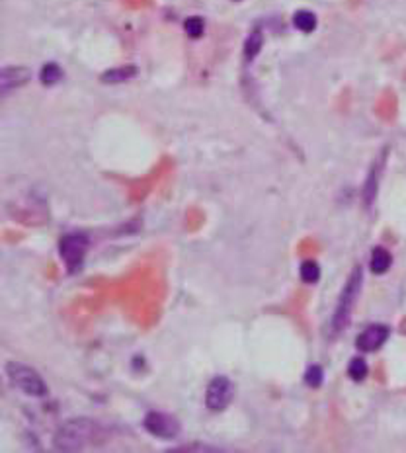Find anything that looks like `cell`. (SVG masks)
Segmentation results:
<instances>
[{"instance_id": "obj_8", "label": "cell", "mask_w": 406, "mask_h": 453, "mask_svg": "<svg viewBox=\"0 0 406 453\" xmlns=\"http://www.w3.org/2000/svg\"><path fill=\"white\" fill-rule=\"evenodd\" d=\"M30 68L26 67H4L2 68V76H0V84H2V94H8L14 88H20L26 82L30 81Z\"/></svg>"}, {"instance_id": "obj_7", "label": "cell", "mask_w": 406, "mask_h": 453, "mask_svg": "<svg viewBox=\"0 0 406 453\" xmlns=\"http://www.w3.org/2000/svg\"><path fill=\"white\" fill-rule=\"evenodd\" d=\"M391 335V328L385 327V325H371L363 330L362 335L357 336L355 340V348L363 352V354H370V352H375L383 346L387 338Z\"/></svg>"}, {"instance_id": "obj_11", "label": "cell", "mask_w": 406, "mask_h": 453, "mask_svg": "<svg viewBox=\"0 0 406 453\" xmlns=\"http://www.w3.org/2000/svg\"><path fill=\"white\" fill-rule=\"evenodd\" d=\"M379 170H381V161L379 163L373 164V168H371L370 176H367V182H365V186H363V200H365V205L370 208L373 200L377 198V188H379Z\"/></svg>"}, {"instance_id": "obj_3", "label": "cell", "mask_w": 406, "mask_h": 453, "mask_svg": "<svg viewBox=\"0 0 406 453\" xmlns=\"http://www.w3.org/2000/svg\"><path fill=\"white\" fill-rule=\"evenodd\" d=\"M6 375L20 391L30 395V397H45L47 395V385H45L44 377L36 370H31L30 365L10 362V364H6Z\"/></svg>"}, {"instance_id": "obj_6", "label": "cell", "mask_w": 406, "mask_h": 453, "mask_svg": "<svg viewBox=\"0 0 406 453\" xmlns=\"http://www.w3.org/2000/svg\"><path fill=\"white\" fill-rule=\"evenodd\" d=\"M143 426L148 434H153L161 439H174L182 430V426L174 416L166 414V412H156V410L145 416Z\"/></svg>"}, {"instance_id": "obj_13", "label": "cell", "mask_w": 406, "mask_h": 453, "mask_svg": "<svg viewBox=\"0 0 406 453\" xmlns=\"http://www.w3.org/2000/svg\"><path fill=\"white\" fill-rule=\"evenodd\" d=\"M63 78V68L57 65V63H47L41 67V73H39V81L45 86H53Z\"/></svg>"}, {"instance_id": "obj_18", "label": "cell", "mask_w": 406, "mask_h": 453, "mask_svg": "<svg viewBox=\"0 0 406 453\" xmlns=\"http://www.w3.org/2000/svg\"><path fill=\"white\" fill-rule=\"evenodd\" d=\"M305 381H307V385L310 387H320L323 385V381H325V372H323V367L320 365H310L307 373H305Z\"/></svg>"}, {"instance_id": "obj_15", "label": "cell", "mask_w": 406, "mask_h": 453, "mask_svg": "<svg viewBox=\"0 0 406 453\" xmlns=\"http://www.w3.org/2000/svg\"><path fill=\"white\" fill-rule=\"evenodd\" d=\"M347 375L352 377L355 383H362L363 379L367 377V362L363 357H354L350 365H347Z\"/></svg>"}, {"instance_id": "obj_16", "label": "cell", "mask_w": 406, "mask_h": 453, "mask_svg": "<svg viewBox=\"0 0 406 453\" xmlns=\"http://www.w3.org/2000/svg\"><path fill=\"white\" fill-rule=\"evenodd\" d=\"M301 280L305 283H317L320 280V266L315 260H307L301 264Z\"/></svg>"}, {"instance_id": "obj_1", "label": "cell", "mask_w": 406, "mask_h": 453, "mask_svg": "<svg viewBox=\"0 0 406 453\" xmlns=\"http://www.w3.org/2000/svg\"><path fill=\"white\" fill-rule=\"evenodd\" d=\"M96 434V424L88 418H74L61 426L55 438L53 446L59 452H81L88 446L90 439Z\"/></svg>"}, {"instance_id": "obj_5", "label": "cell", "mask_w": 406, "mask_h": 453, "mask_svg": "<svg viewBox=\"0 0 406 453\" xmlns=\"http://www.w3.org/2000/svg\"><path fill=\"white\" fill-rule=\"evenodd\" d=\"M233 397H235V385H233V381L219 375V377H215L213 381L209 383V387H207V409L213 410V412H221V410H225L229 407L230 401H233Z\"/></svg>"}, {"instance_id": "obj_12", "label": "cell", "mask_w": 406, "mask_h": 453, "mask_svg": "<svg viewBox=\"0 0 406 453\" xmlns=\"http://www.w3.org/2000/svg\"><path fill=\"white\" fill-rule=\"evenodd\" d=\"M293 26H295L299 31H305V34H310V31L317 28V16L309 12V10H299L293 16Z\"/></svg>"}, {"instance_id": "obj_10", "label": "cell", "mask_w": 406, "mask_h": 453, "mask_svg": "<svg viewBox=\"0 0 406 453\" xmlns=\"http://www.w3.org/2000/svg\"><path fill=\"white\" fill-rule=\"evenodd\" d=\"M135 75H137V67H133V65L110 68V71H106L102 75V82H106V84H119V82L131 81Z\"/></svg>"}, {"instance_id": "obj_14", "label": "cell", "mask_w": 406, "mask_h": 453, "mask_svg": "<svg viewBox=\"0 0 406 453\" xmlns=\"http://www.w3.org/2000/svg\"><path fill=\"white\" fill-rule=\"evenodd\" d=\"M262 45H264L262 34H260V31H252L250 36H248V39H246V44H244V57L248 61L254 59L260 53V49H262Z\"/></svg>"}, {"instance_id": "obj_2", "label": "cell", "mask_w": 406, "mask_h": 453, "mask_svg": "<svg viewBox=\"0 0 406 453\" xmlns=\"http://www.w3.org/2000/svg\"><path fill=\"white\" fill-rule=\"evenodd\" d=\"M363 285V272L362 268H354V272L347 278L346 285L342 290V295L338 299V307H336V312L333 317V328L334 332H340L347 327L350 322V317H352V311H354V305L360 297V291H362Z\"/></svg>"}, {"instance_id": "obj_17", "label": "cell", "mask_w": 406, "mask_h": 453, "mask_svg": "<svg viewBox=\"0 0 406 453\" xmlns=\"http://www.w3.org/2000/svg\"><path fill=\"white\" fill-rule=\"evenodd\" d=\"M184 30L186 34L190 36V38L198 39L203 36V30H205V22L201 20L200 16H192V18H188L184 22Z\"/></svg>"}, {"instance_id": "obj_9", "label": "cell", "mask_w": 406, "mask_h": 453, "mask_svg": "<svg viewBox=\"0 0 406 453\" xmlns=\"http://www.w3.org/2000/svg\"><path fill=\"white\" fill-rule=\"evenodd\" d=\"M391 264H392V256L387 248H383V246H377V248H373V253H371V264H370L373 274L377 275L385 274V272L391 268Z\"/></svg>"}, {"instance_id": "obj_4", "label": "cell", "mask_w": 406, "mask_h": 453, "mask_svg": "<svg viewBox=\"0 0 406 453\" xmlns=\"http://www.w3.org/2000/svg\"><path fill=\"white\" fill-rule=\"evenodd\" d=\"M88 246L90 240L84 233H71V235H65V237L61 238V258H63V262H65V266H67L71 274L76 272V270H81L84 256L88 253Z\"/></svg>"}]
</instances>
